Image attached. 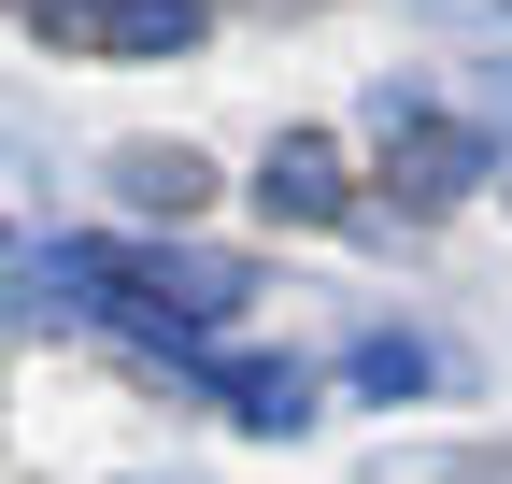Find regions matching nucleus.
Instances as JSON below:
<instances>
[{"label":"nucleus","instance_id":"423d86ee","mask_svg":"<svg viewBox=\"0 0 512 484\" xmlns=\"http://www.w3.org/2000/svg\"><path fill=\"white\" fill-rule=\"evenodd\" d=\"M413 385H427V342L370 328V342H356V399H413Z\"/></svg>","mask_w":512,"mask_h":484},{"label":"nucleus","instance_id":"f257e3e1","mask_svg":"<svg viewBox=\"0 0 512 484\" xmlns=\"http://www.w3.org/2000/svg\"><path fill=\"white\" fill-rule=\"evenodd\" d=\"M43 43H100V57H185L200 43V0H29Z\"/></svg>","mask_w":512,"mask_h":484},{"label":"nucleus","instance_id":"39448f33","mask_svg":"<svg viewBox=\"0 0 512 484\" xmlns=\"http://www.w3.org/2000/svg\"><path fill=\"white\" fill-rule=\"evenodd\" d=\"M114 186H128V214H171V228H185V214H200V186H214V171L185 157V143H128V157H114Z\"/></svg>","mask_w":512,"mask_h":484},{"label":"nucleus","instance_id":"f03ea898","mask_svg":"<svg viewBox=\"0 0 512 484\" xmlns=\"http://www.w3.org/2000/svg\"><path fill=\"white\" fill-rule=\"evenodd\" d=\"M370 114H384V157H399V186H413V200H470V186H484V171H498V157H484L470 129H441V114H413L399 86H384Z\"/></svg>","mask_w":512,"mask_h":484},{"label":"nucleus","instance_id":"20e7f679","mask_svg":"<svg viewBox=\"0 0 512 484\" xmlns=\"http://www.w3.org/2000/svg\"><path fill=\"white\" fill-rule=\"evenodd\" d=\"M256 200H271V214H299V228H342V157L328 143H271V171H256Z\"/></svg>","mask_w":512,"mask_h":484},{"label":"nucleus","instance_id":"7ed1b4c3","mask_svg":"<svg viewBox=\"0 0 512 484\" xmlns=\"http://www.w3.org/2000/svg\"><path fill=\"white\" fill-rule=\"evenodd\" d=\"M185 371H200L228 413H242V428H313V371H299V356H200V342H185Z\"/></svg>","mask_w":512,"mask_h":484}]
</instances>
